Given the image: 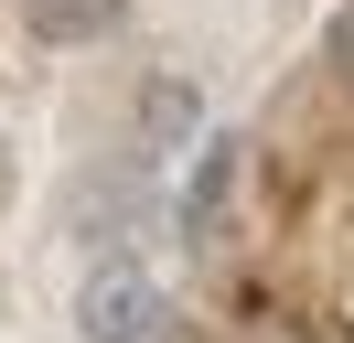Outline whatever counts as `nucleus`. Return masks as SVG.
<instances>
[{
  "instance_id": "6",
  "label": "nucleus",
  "mask_w": 354,
  "mask_h": 343,
  "mask_svg": "<svg viewBox=\"0 0 354 343\" xmlns=\"http://www.w3.org/2000/svg\"><path fill=\"white\" fill-rule=\"evenodd\" d=\"M333 75L354 86V0H344V11H333Z\"/></svg>"
},
{
  "instance_id": "1",
  "label": "nucleus",
  "mask_w": 354,
  "mask_h": 343,
  "mask_svg": "<svg viewBox=\"0 0 354 343\" xmlns=\"http://www.w3.org/2000/svg\"><path fill=\"white\" fill-rule=\"evenodd\" d=\"M75 333H86V343H151L161 333V279L108 247L86 279H75Z\"/></svg>"
},
{
  "instance_id": "2",
  "label": "nucleus",
  "mask_w": 354,
  "mask_h": 343,
  "mask_svg": "<svg viewBox=\"0 0 354 343\" xmlns=\"http://www.w3.org/2000/svg\"><path fill=\"white\" fill-rule=\"evenodd\" d=\"M247 183V140H225V129H204L194 140V172H183V247H215L225 204H236Z\"/></svg>"
},
{
  "instance_id": "3",
  "label": "nucleus",
  "mask_w": 354,
  "mask_h": 343,
  "mask_svg": "<svg viewBox=\"0 0 354 343\" xmlns=\"http://www.w3.org/2000/svg\"><path fill=\"white\" fill-rule=\"evenodd\" d=\"M194 140H204L194 75H151V86H140V150H151V161H172V150H194Z\"/></svg>"
},
{
  "instance_id": "5",
  "label": "nucleus",
  "mask_w": 354,
  "mask_h": 343,
  "mask_svg": "<svg viewBox=\"0 0 354 343\" xmlns=\"http://www.w3.org/2000/svg\"><path fill=\"white\" fill-rule=\"evenodd\" d=\"M65 225L86 236V247H108V236L129 225V183H75V204H65Z\"/></svg>"
},
{
  "instance_id": "4",
  "label": "nucleus",
  "mask_w": 354,
  "mask_h": 343,
  "mask_svg": "<svg viewBox=\"0 0 354 343\" xmlns=\"http://www.w3.org/2000/svg\"><path fill=\"white\" fill-rule=\"evenodd\" d=\"M118 11L129 0H22V21L44 43H97V33H118Z\"/></svg>"
},
{
  "instance_id": "7",
  "label": "nucleus",
  "mask_w": 354,
  "mask_h": 343,
  "mask_svg": "<svg viewBox=\"0 0 354 343\" xmlns=\"http://www.w3.org/2000/svg\"><path fill=\"white\" fill-rule=\"evenodd\" d=\"M11 193H22V161H11V140H0V214H11Z\"/></svg>"
}]
</instances>
